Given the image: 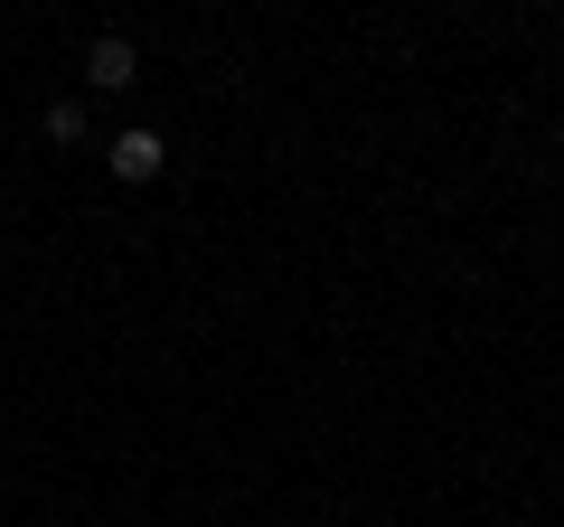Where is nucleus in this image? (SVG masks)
Masks as SVG:
<instances>
[{
	"label": "nucleus",
	"mask_w": 564,
	"mask_h": 527,
	"mask_svg": "<svg viewBox=\"0 0 564 527\" xmlns=\"http://www.w3.org/2000/svg\"><path fill=\"white\" fill-rule=\"evenodd\" d=\"M555 151H564V122H555Z\"/></svg>",
	"instance_id": "5"
},
{
	"label": "nucleus",
	"mask_w": 564,
	"mask_h": 527,
	"mask_svg": "<svg viewBox=\"0 0 564 527\" xmlns=\"http://www.w3.org/2000/svg\"><path fill=\"white\" fill-rule=\"evenodd\" d=\"M85 85H95V95H132L141 85V47L122 39V29H104V39L85 47Z\"/></svg>",
	"instance_id": "2"
},
{
	"label": "nucleus",
	"mask_w": 564,
	"mask_h": 527,
	"mask_svg": "<svg viewBox=\"0 0 564 527\" xmlns=\"http://www.w3.org/2000/svg\"><path fill=\"white\" fill-rule=\"evenodd\" d=\"M555 76H564V47H555Z\"/></svg>",
	"instance_id": "4"
},
{
	"label": "nucleus",
	"mask_w": 564,
	"mask_h": 527,
	"mask_svg": "<svg viewBox=\"0 0 564 527\" xmlns=\"http://www.w3.org/2000/svg\"><path fill=\"white\" fill-rule=\"evenodd\" d=\"M85 132H95V114H85L76 95H57V104H47V142H85Z\"/></svg>",
	"instance_id": "3"
},
{
	"label": "nucleus",
	"mask_w": 564,
	"mask_h": 527,
	"mask_svg": "<svg viewBox=\"0 0 564 527\" xmlns=\"http://www.w3.org/2000/svg\"><path fill=\"white\" fill-rule=\"evenodd\" d=\"M104 170H113L122 189H151V180H161V170H170V142H161V132H151V122H122L113 142H104Z\"/></svg>",
	"instance_id": "1"
}]
</instances>
